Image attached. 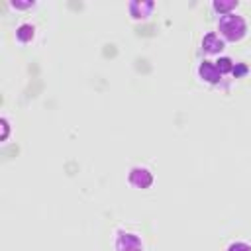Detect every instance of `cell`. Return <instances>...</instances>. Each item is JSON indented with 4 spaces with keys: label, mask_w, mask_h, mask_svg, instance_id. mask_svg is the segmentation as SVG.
Returning <instances> with one entry per match:
<instances>
[{
    "label": "cell",
    "mask_w": 251,
    "mask_h": 251,
    "mask_svg": "<svg viewBox=\"0 0 251 251\" xmlns=\"http://www.w3.org/2000/svg\"><path fill=\"white\" fill-rule=\"evenodd\" d=\"M229 251H251V247H247V245H243V243H237V245H231Z\"/></svg>",
    "instance_id": "6da1fadb"
}]
</instances>
